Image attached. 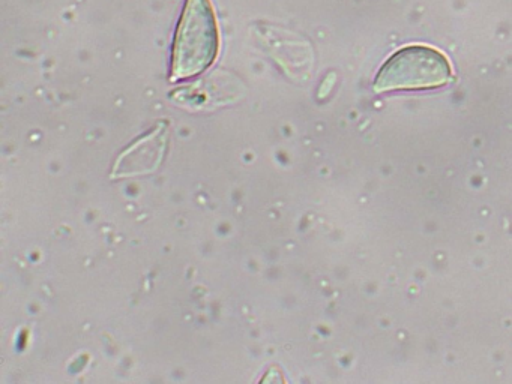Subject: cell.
<instances>
[{"label": "cell", "mask_w": 512, "mask_h": 384, "mask_svg": "<svg viewBox=\"0 0 512 384\" xmlns=\"http://www.w3.org/2000/svg\"><path fill=\"white\" fill-rule=\"evenodd\" d=\"M218 53V27L209 0H187L173 44L172 81L205 72Z\"/></svg>", "instance_id": "obj_1"}, {"label": "cell", "mask_w": 512, "mask_h": 384, "mask_svg": "<svg viewBox=\"0 0 512 384\" xmlns=\"http://www.w3.org/2000/svg\"><path fill=\"white\" fill-rule=\"evenodd\" d=\"M451 78V65L440 51L412 45L389 57L374 81V90L383 93L436 89L448 84Z\"/></svg>", "instance_id": "obj_2"}]
</instances>
